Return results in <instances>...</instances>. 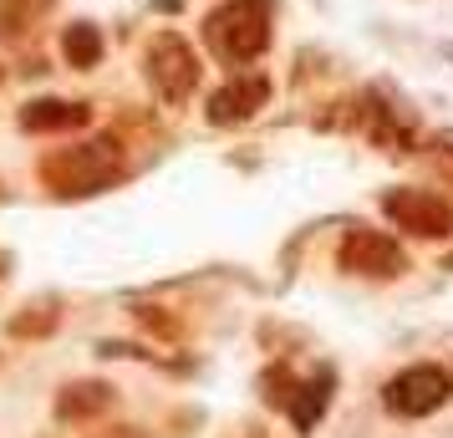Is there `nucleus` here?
Listing matches in <instances>:
<instances>
[{
    "instance_id": "f257e3e1",
    "label": "nucleus",
    "mask_w": 453,
    "mask_h": 438,
    "mask_svg": "<svg viewBox=\"0 0 453 438\" xmlns=\"http://www.w3.org/2000/svg\"><path fill=\"white\" fill-rule=\"evenodd\" d=\"M270 11H275V0H225L219 11H209L204 21L209 51L229 66L255 62L270 46Z\"/></svg>"
},
{
    "instance_id": "f03ea898",
    "label": "nucleus",
    "mask_w": 453,
    "mask_h": 438,
    "mask_svg": "<svg viewBox=\"0 0 453 438\" xmlns=\"http://www.w3.org/2000/svg\"><path fill=\"white\" fill-rule=\"evenodd\" d=\"M118 173H123V148L112 143V138H92V143H77V148H57V153L42 164V179L57 188L62 199L103 194Z\"/></svg>"
},
{
    "instance_id": "7ed1b4c3",
    "label": "nucleus",
    "mask_w": 453,
    "mask_h": 438,
    "mask_svg": "<svg viewBox=\"0 0 453 438\" xmlns=\"http://www.w3.org/2000/svg\"><path fill=\"white\" fill-rule=\"evenodd\" d=\"M143 66H148V82L153 92L164 97V103H184L188 92L199 87V57H194V46L184 36H173V31H158L143 51Z\"/></svg>"
},
{
    "instance_id": "20e7f679",
    "label": "nucleus",
    "mask_w": 453,
    "mask_h": 438,
    "mask_svg": "<svg viewBox=\"0 0 453 438\" xmlns=\"http://www.w3.org/2000/svg\"><path fill=\"white\" fill-rule=\"evenodd\" d=\"M382 209H388V219L397 230H412V234H423V240L453 234V204L443 194H428V188H392L388 199H382Z\"/></svg>"
},
{
    "instance_id": "39448f33",
    "label": "nucleus",
    "mask_w": 453,
    "mask_h": 438,
    "mask_svg": "<svg viewBox=\"0 0 453 438\" xmlns=\"http://www.w3.org/2000/svg\"><path fill=\"white\" fill-rule=\"evenodd\" d=\"M382 403L397 418H428L449 403V373L443 367H408V373H397L388 382Z\"/></svg>"
},
{
    "instance_id": "423d86ee",
    "label": "nucleus",
    "mask_w": 453,
    "mask_h": 438,
    "mask_svg": "<svg viewBox=\"0 0 453 438\" xmlns=\"http://www.w3.org/2000/svg\"><path fill=\"white\" fill-rule=\"evenodd\" d=\"M342 265L351 275H372V280H392L403 275V245L388 240V234H372V230H351L347 245H342Z\"/></svg>"
},
{
    "instance_id": "0eeeda50",
    "label": "nucleus",
    "mask_w": 453,
    "mask_h": 438,
    "mask_svg": "<svg viewBox=\"0 0 453 438\" xmlns=\"http://www.w3.org/2000/svg\"><path fill=\"white\" fill-rule=\"evenodd\" d=\"M265 97H270L265 77H234L229 87H219V92L209 97V123H219V127L245 123V118H255V112L265 107Z\"/></svg>"
},
{
    "instance_id": "6e6552de",
    "label": "nucleus",
    "mask_w": 453,
    "mask_h": 438,
    "mask_svg": "<svg viewBox=\"0 0 453 438\" xmlns=\"http://www.w3.org/2000/svg\"><path fill=\"white\" fill-rule=\"evenodd\" d=\"M92 112L82 103H62V97H42V103H26L21 107V127L26 133H72L82 127Z\"/></svg>"
},
{
    "instance_id": "1a4fd4ad",
    "label": "nucleus",
    "mask_w": 453,
    "mask_h": 438,
    "mask_svg": "<svg viewBox=\"0 0 453 438\" xmlns=\"http://www.w3.org/2000/svg\"><path fill=\"white\" fill-rule=\"evenodd\" d=\"M62 57L72 66H97L103 62V36H97V26L92 21H77V26H66V36H62Z\"/></svg>"
},
{
    "instance_id": "9d476101",
    "label": "nucleus",
    "mask_w": 453,
    "mask_h": 438,
    "mask_svg": "<svg viewBox=\"0 0 453 438\" xmlns=\"http://www.w3.org/2000/svg\"><path fill=\"white\" fill-rule=\"evenodd\" d=\"M290 403V418H296V428H311L316 418H321V408L331 403V373L311 377L306 388H301V397H286Z\"/></svg>"
},
{
    "instance_id": "9b49d317",
    "label": "nucleus",
    "mask_w": 453,
    "mask_h": 438,
    "mask_svg": "<svg viewBox=\"0 0 453 438\" xmlns=\"http://www.w3.org/2000/svg\"><path fill=\"white\" fill-rule=\"evenodd\" d=\"M107 403H112V393L103 382H82V388H66V397L57 408H62V418H92V413H103Z\"/></svg>"
}]
</instances>
